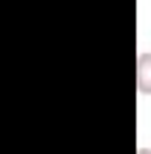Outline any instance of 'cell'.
<instances>
[{"instance_id":"obj_2","label":"cell","mask_w":151,"mask_h":154,"mask_svg":"<svg viewBox=\"0 0 151 154\" xmlns=\"http://www.w3.org/2000/svg\"><path fill=\"white\" fill-rule=\"evenodd\" d=\"M136 154H151V148H139V151H136Z\"/></svg>"},{"instance_id":"obj_1","label":"cell","mask_w":151,"mask_h":154,"mask_svg":"<svg viewBox=\"0 0 151 154\" xmlns=\"http://www.w3.org/2000/svg\"><path fill=\"white\" fill-rule=\"evenodd\" d=\"M136 89L139 95H151V51H142L136 59Z\"/></svg>"}]
</instances>
